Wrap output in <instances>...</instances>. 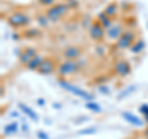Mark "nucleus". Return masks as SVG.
<instances>
[{
  "instance_id": "3",
  "label": "nucleus",
  "mask_w": 148,
  "mask_h": 139,
  "mask_svg": "<svg viewBox=\"0 0 148 139\" xmlns=\"http://www.w3.org/2000/svg\"><path fill=\"white\" fill-rule=\"evenodd\" d=\"M67 10H68V5H66V4H56L54 6L49 7L47 10L46 16L48 17L49 21L57 22L59 20V17L63 16L64 14L67 12Z\"/></svg>"
},
{
  "instance_id": "2",
  "label": "nucleus",
  "mask_w": 148,
  "mask_h": 139,
  "mask_svg": "<svg viewBox=\"0 0 148 139\" xmlns=\"http://www.w3.org/2000/svg\"><path fill=\"white\" fill-rule=\"evenodd\" d=\"M78 70H79V65L75 61H72V59H67L66 62L59 64V67L57 68V73L61 76L72 75V74H75Z\"/></svg>"
},
{
  "instance_id": "24",
  "label": "nucleus",
  "mask_w": 148,
  "mask_h": 139,
  "mask_svg": "<svg viewBox=\"0 0 148 139\" xmlns=\"http://www.w3.org/2000/svg\"><path fill=\"white\" fill-rule=\"evenodd\" d=\"M40 3L42 4V5H53L54 0H40Z\"/></svg>"
},
{
  "instance_id": "7",
  "label": "nucleus",
  "mask_w": 148,
  "mask_h": 139,
  "mask_svg": "<svg viewBox=\"0 0 148 139\" xmlns=\"http://www.w3.org/2000/svg\"><path fill=\"white\" fill-rule=\"evenodd\" d=\"M123 33V26L121 24H115L111 25L106 30V36L109 40H119Z\"/></svg>"
},
{
  "instance_id": "18",
  "label": "nucleus",
  "mask_w": 148,
  "mask_h": 139,
  "mask_svg": "<svg viewBox=\"0 0 148 139\" xmlns=\"http://www.w3.org/2000/svg\"><path fill=\"white\" fill-rule=\"evenodd\" d=\"M104 12H105V14H106V15H108V16H114L115 14L117 12V5H116V4H114V3L109 4V5L105 7Z\"/></svg>"
},
{
  "instance_id": "26",
  "label": "nucleus",
  "mask_w": 148,
  "mask_h": 139,
  "mask_svg": "<svg viewBox=\"0 0 148 139\" xmlns=\"http://www.w3.org/2000/svg\"><path fill=\"white\" fill-rule=\"evenodd\" d=\"M133 90H135V87H132V86H131V87H130V90H127V91H125V92H122V94H121V95H120L119 97H120V99H121V97H122V96H126V95H128V94H130V92H131V91H133Z\"/></svg>"
},
{
  "instance_id": "16",
  "label": "nucleus",
  "mask_w": 148,
  "mask_h": 139,
  "mask_svg": "<svg viewBox=\"0 0 148 139\" xmlns=\"http://www.w3.org/2000/svg\"><path fill=\"white\" fill-rule=\"evenodd\" d=\"M130 48H131V52L133 54H138V53L142 52L143 48H145V42H143L142 40H137V41L133 42V44Z\"/></svg>"
},
{
  "instance_id": "31",
  "label": "nucleus",
  "mask_w": 148,
  "mask_h": 139,
  "mask_svg": "<svg viewBox=\"0 0 148 139\" xmlns=\"http://www.w3.org/2000/svg\"><path fill=\"white\" fill-rule=\"evenodd\" d=\"M12 37H14V40H17L18 38V35H14Z\"/></svg>"
},
{
  "instance_id": "6",
  "label": "nucleus",
  "mask_w": 148,
  "mask_h": 139,
  "mask_svg": "<svg viewBox=\"0 0 148 139\" xmlns=\"http://www.w3.org/2000/svg\"><path fill=\"white\" fill-rule=\"evenodd\" d=\"M105 27L100 24L99 21H95L92 22L89 27V36L91 40L94 41H101L104 38V35H105Z\"/></svg>"
},
{
  "instance_id": "8",
  "label": "nucleus",
  "mask_w": 148,
  "mask_h": 139,
  "mask_svg": "<svg viewBox=\"0 0 148 139\" xmlns=\"http://www.w3.org/2000/svg\"><path fill=\"white\" fill-rule=\"evenodd\" d=\"M114 70L115 73L117 74L120 76H127L130 72H131V67H130V64L125 61H119L116 64L114 65Z\"/></svg>"
},
{
  "instance_id": "5",
  "label": "nucleus",
  "mask_w": 148,
  "mask_h": 139,
  "mask_svg": "<svg viewBox=\"0 0 148 139\" xmlns=\"http://www.w3.org/2000/svg\"><path fill=\"white\" fill-rule=\"evenodd\" d=\"M8 22L12 27H24L30 24V18L24 12H14L12 15L8 18Z\"/></svg>"
},
{
  "instance_id": "27",
  "label": "nucleus",
  "mask_w": 148,
  "mask_h": 139,
  "mask_svg": "<svg viewBox=\"0 0 148 139\" xmlns=\"http://www.w3.org/2000/svg\"><path fill=\"white\" fill-rule=\"evenodd\" d=\"M100 91L104 92V94H109V90H108V87H106V86H101L100 87Z\"/></svg>"
},
{
  "instance_id": "30",
  "label": "nucleus",
  "mask_w": 148,
  "mask_h": 139,
  "mask_svg": "<svg viewBox=\"0 0 148 139\" xmlns=\"http://www.w3.org/2000/svg\"><path fill=\"white\" fill-rule=\"evenodd\" d=\"M22 129H24V131H27V129H29V128H27L26 124H24V126H22Z\"/></svg>"
},
{
  "instance_id": "21",
  "label": "nucleus",
  "mask_w": 148,
  "mask_h": 139,
  "mask_svg": "<svg viewBox=\"0 0 148 139\" xmlns=\"http://www.w3.org/2000/svg\"><path fill=\"white\" fill-rule=\"evenodd\" d=\"M140 112L145 116V121L148 123V105H141Z\"/></svg>"
},
{
  "instance_id": "1",
  "label": "nucleus",
  "mask_w": 148,
  "mask_h": 139,
  "mask_svg": "<svg viewBox=\"0 0 148 139\" xmlns=\"http://www.w3.org/2000/svg\"><path fill=\"white\" fill-rule=\"evenodd\" d=\"M58 82H59V85H61L64 90L72 92V94H74L75 96L82 97V99H84L85 101H92V100H94V96H92L91 94L86 92L85 90L80 89V87H78V86H75V85L71 84V82H68V81H66V80H62V79H61V80H59Z\"/></svg>"
},
{
  "instance_id": "28",
  "label": "nucleus",
  "mask_w": 148,
  "mask_h": 139,
  "mask_svg": "<svg viewBox=\"0 0 148 139\" xmlns=\"http://www.w3.org/2000/svg\"><path fill=\"white\" fill-rule=\"evenodd\" d=\"M143 136H145L146 139H148V127L145 129V132H143Z\"/></svg>"
},
{
  "instance_id": "29",
  "label": "nucleus",
  "mask_w": 148,
  "mask_h": 139,
  "mask_svg": "<svg viewBox=\"0 0 148 139\" xmlns=\"http://www.w3.org/2000/svg\"><path fill=\"white\" fill-rule=\"evenodd\" d=\"M37 104H38V105H41V106H42V105H45V100H42V99H40L38 101H37Z\"/></svg>"
},
{
  "instance_id": "22",
  "label": "nucleus",
  "mask_w": 148,
  "mask_h": 139,
  "mask_svg": "<svg viewBox=\"0 0 148 139\" xmlns=\"http://www.w3.org/2000/svg\"><path fill=\"white\" fill-rule=\"evenodd\" d=\"M25 35H26L27 37H36V36L40 35V31H38V30H35V29H30V30L26 31Z\"/></svg>"
},
{
  "instance_id": "25",
  "label": "nucleus",
  "mask_w": 148,
  "mask_h": 139,
  "mask_svg": "<svg viewBox=\"0 0 148 139\" xmlns=\"http://www.w3.org/2000/svg\"><path fill=\"white\" fill-rule=\"evenodd\" d=\"M37 137H38L40 139H48V136L45 132H42V131H40L38 133H37Z\"/></svg>"
},
{
  "instance_id": "23",
  "label": "nucleus",
  "mask_w": 148,
  "mask_h": 139,
  "mask_svg": "<svg viewBox=\"0 0 148 139\" xmlns=\"http://www.w3.org/2000/svg\"><path fill=\"white\" fill-rule=\"evenodd\" d=\"M91 133H95V129H94V128L83 129V131H79V134H91Z\"/></svg>"
},
{
  "instance_id": "14",
  "label": "nucleus",
  "mask_w": 148,
  "mask_h": 139,
  "mask_svg": "<svg viewBox=\"0 0 148 139\" xmlns=\"http://www.w3.org/2000/svg\"><path fill=\"white\" fill-rule=\"evenodd\" d=\"M98 21L105 27L106 30H108L109 27L112 25V20H111L110 16H108L105 12H100V14H99V15H98Z\"/></svg>"
},
{
  "instance_id": "12",
  "label": "nucleus",
  "mask_w": 148,
  "mask_h": 139,
  "mask_svg": "<svg viewBox=\"0 0 148 139\" xmlns=\"http://www.w3.org/2000/svg\"><path fill=\"white\" fill-rule=\"evenodd\" d=\"M121 116L123 117V119H126L128 123H131L132 126L135 127H142L143 126V121L141 118H138L136 114H133L131 112H122Z\"/></svg>"
},
{
  "instance_id": "4",
  "label": "nucleus",
  "mask_w": 148,
  "mask_h": 139,
  "mask_svg": "<svg viewBox=\"0 0 148 139\" xmlns=\"http://www.w3.org/2000/svg\"><path fill=\"white\" fill-rule=\"evenodd\" d=\"M135 38H136V35L133 33V31H131V30L123 31L122 36L117 40V43H116L117 48H119V49L130 48V47H131V46L133 44V42H135Z\"/></svg>"
},
{
  "instance_id": "13",
  "label": "nucleus",
  "mask_w": 148,
  "mask_h": 139,
  "mask_svg": "<svg viewBox=\"0 0 148 139\" xmlns=\"http://www.w3.org/2000/svg\"><path fill=\"white\" fill-rule=\"evenodd\" d=\"M42 62H43V58L37 54L36 57H34L29 63L26 64V67L29 68L30 70H38V68H40L41 64H42Z\"/></svg>"
},
{
  "instance_id": "11",
  "label": "nucleus",
  "mask_w": 148,
  "mask_h": 139,
  "mask_svg": "<svg viewBox=\"0 0 148 139\" xmlns=\"http://www.w3.org/2000/svg\"><path fill=\"white\" fill-rule=\"evenodd\" d=\"M36 55H37V50H36V48L30 47V48H26L24 52L20 54L18 59H20V63H22V64H27L32 58L36 57Z\"/></svg>"
},
{
  "instance_id": "10",
  "label": "nucleus",
  "mask_w": 148,
  "mask_h": 139,
  "mask_svg": "<svg viewBox=\"0 0 148 139\" xmlns=\"http://www.w3.org/2000/svg\"><path fill=\"white\" fill-rule=\"evenodd\" d=\"M63 55L64 58L74 61V59H78L82 55V49L79 47H75V46H72V47H68L63 50Z\"/></svg>"
},
{
  "instance_id": "19",
  "label": "nucleus",
  "mask_w": 148,
  "mask_h": 139,
  "mask_svg": "<svg viewBox=\"0 0 148 139\" xmlns=\"http://www.w3.org/2000/svg\"><path fill=\"white\" fill-rule=\"evenodd\" d=\"M85 107L86 108H89L90 111H94V112H101V107L98 105V104H95V102H92V101H89L86 105H85Z\"/></svg>"
},
{
  "instance_id": "17",
  "label": "nucleus",
  "mask_w": 148,
  "mask_h": 139,
  "mask_svg": "<svg viewBox=\"0 0 148 139\" xmlns=\"http://www.w3.org/2000/svg\"><path fill=\"white\" fill-rule=\"evenodd\" d=\"M17 128H18V124L16 122H12L10 124H6L5 127H4V133L5 134H14L17 132Z\"/></svg>"
},
{
  "instance_id": "9",
  "label": "nucleus",
  "mask_w": 148,
  "mask_h": 139,
  "mask_svg": "<svg viewBox=\"0 0 148 139\" xmlns=\"http://www.w3.org/2000/svg\"><path fill=\"white\" fill-rule=\"evenodd\" d=\"M54 69H56V65H54L53 61L49 58H46V59H43L42 64H41L38 68V73L43 74V75H48V74L54 72Z\"/></svg>"
},
{
  "instance_id": "15",
  "label": "nucleus",
  "mask_w": 148,
  "mask_h": 139,
  "mask_svg": "<svg viewBox=\"0 0 148 139\" xmlns=\"http://www.w3.org/2000/svg\"><path fill=\"white\" fill-rule=\"evenodd\" d=\"M18 107H20V110H21L25 114L29 116L31 119H34V121H37V114L35 113L34 110L29 107V106H26V105H24V104H18Z\"/></svg>"
},
{
  "instance_id": "20",
  "label": "nucleus",
  "mask_w": 148,
  "mask_h": 139,
  "mask_svg": "<svg viewBox=\"0 0 148 139\" xmlns=\"http://www.w3.org/2000/svg\"><path fill=\"white\" fill-rule=\"evenodd\" d=\"M48 17L47 16H45V15H40L38 17H37V22L40 24V26H42V27H46L48 25Z\"/></svg>"
}]
</instances>
